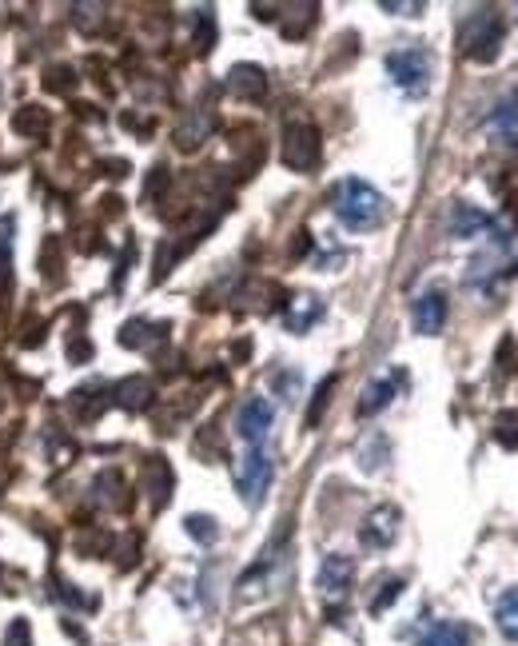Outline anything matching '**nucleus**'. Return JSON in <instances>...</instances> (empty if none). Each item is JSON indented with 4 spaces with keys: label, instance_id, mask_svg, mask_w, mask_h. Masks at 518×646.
I'll use <instances>...</instances> for the list:
<instances>
[{
    "label": "nucleus",
    "instance_id": "b1692460",
    "mask_svg": "<svg viewBox=\"0 0 518 646\" xmlns=\"http://www.w3.org/2000/svg\"><path fill=\"white\" fill-rule=\"evenodd\" d=\"M399 595H403V579H387V583H383V595L371 599V611H387L391 599H399Z\"/></svg>",
    "mask_w": 518,
    "mask_h": 646
},
{
    "label": "nucleus",
    "instance_id": "9b49d317",
    "mask_svg": "<svg viewBox=\"0 0 518 646\" xmlns=\"http://www.w3.org/2000/svg\"><path fill=\"white\" fill-rule=\"evenodd\" d=\"M471 627L467 623H451V619H443V623H431L427 631H423V639L419 646H471Z\"/></svg>",
    "mask_w": 518,
    "mask_h": 646
},
{
    "label": "nucleus",
    "instance_id": "2eb2a0df",
    "mask_svg": "<svg viewBox=\"0 0 518 646\" xmlns=\"http://www.w3.org/2000/svg\"><path fill=\"white\" fill-rule=\"evenodd\" d=\"M391 395H395V379H375V383L363 391V399H359V415L383 411V407L391 403Z\"/></svg>",
    "mask_w": 518,
    "mask_h": 646
},
{
    "label": "nucleus",
    "instance_id": "4be33fe9",
    "mask_svg": "<svg viewBox=\"0 0 518 646\" xmlns=\"http://www.w3.org/2000/svg\"><path fill=\"white\" fill-rule=\"evenodd\" d=\"M188 535L192 539H200V543H216V535H220V527H216V519H208V515H188Z\"/></svg>",
    "mask_w": 518,
    "mask_h": 646
},
{
    "label": "nucleus",
    "instance_id": "a878e982",
    "mask_svg": "<svg viewBox=\"0 0 518 646\" xmlns=\"http://www.w3.org/2000/svg\"><path fill=\"white\" fill-rule=\"evenodd\" d=\"M8 646H28V627H24V623H16V627L8 631Z\"/></svg>",
    "mask_w": 518,
    "mask_h": 646
},
{
    "label": "nucleus",
    "instance_id": "39448f33",
    "mask_svg": "<svg viewBox=\"0 0 518 646\" xmlns=\"http://www.w3.org/2000/svg\"><path fill=\"white\" fill-rule=\"evenodd\" d=\"M271 475H275V467H271V455H267L263 447H252V451L240 459V467H236V491L244 495L248 507H259V503H263V491L271 487Z\"/></svg>",
    "mask_w": 518,
    "mask_h": 646
},
{
    "label": "nucleus",
    "instance_id": "393cba45",
    "mask_svg": "<svg viewBox=\"0 0 518 646\" xmlns=\"http://www.w3.org/2000/svg\"><path fill=\"white\" fill-rule=\"evenodd\" d=\"M200 48H212V36H216V28H212V12L208 8H200Z\"/></svg>",
    "mask_w": 518,
    "mask_h": 646
},
{
    "label": "nucleus",
    "instance_id": "1a4fd4ad",
    "mask_svg": "<svg viewBox=\"0 0 518 646\" xmlns=\"http://www.w3.org/2000/svg\"><path fill=\"white\" fill-rule=\"evenodd\" d=\"M415 327L423 331V335H439L443 331V323H447V296L439 292V288H431V292H423L419 300H415Z\"/></svg>",
    "mask_w": 518,
    "mask_h": 646
},
{
    "label": "nucleus",
    "instance_id": "4468645a",
    "mask_svg": "<svg viewBox=\"0 0 518 646\" xmlns=\"http://www.w3.org/2000/svg\"><path fill=\"white\" fill-rule=\"evenodd\" d=\"M483 228H487V216L475 212L471 204H459V208L451 212V232H455L459 240H467V236H475V232H483Z\"/></svg>",
    "mask_w": 518,
    "mask_h": 646
},
{
    "label": "nucleus",
    "instance_id": "f257e3e1",
    "mask_svg": "<svg viewBox=\"0 0 518 646\" xmlns=\"http://www.w3.org/2000/svg\"><path fill=\"white\" fill-rule=\"evenodd\" d=\"M331 208L347 232H371L387 220V200L367 180H355V176L339 180V188L331 192Z\"/></svg>",
    "mask_w": 518,
    "mask_h": 646
},
{
    "label": "nucleus",
    "instance_id": "423d86ee",
    "mask_svg": "<svg viewBox=\"0 0 518 646\" xmlns=\"http://www.w3.org/2000/svg\"><path fill=\"white\" fill-rule=\"evenodd\" d=\"M271 423H275V407L267 403V399H248L244 407H240V415H236V431L252 443V447H259L263 439H267V431H271Z\"/></svg>",
    "mask_w": 518,
    "mask_h": 646
},
{
    "label": "nucleus",
    "instance_id": "f8f14e48",
    "mask_svg": "<svg viewBox=\"0 0 518 646\" xmlns=\"http://www.w3.org/2000/svg\"><path fill=\"white\" fill-rule=\"evenodd\" d=\"M12 132H20V136H28V140L44 136V132H48V112H44V108H36V104L16 108V116H12Z\"/></svg>",
    "mask_w": 518,
    "mask_h": 646
},
{
    "label": "nucleus",
    "instance_id": "0eeeda50",
    "mask_svg": "<svg viewBox=\"0 0 518 646\" xmlns=\"http://www.w3.org/2000/svg\"><path fill=\"white\" fill-rule=\"evenodd\" d=\"M395 535H399V511H395V507H379V511H371V515H367V523H363V531H359L363 547H371V551L391 547V543H395Z\"/></svg>",
    "mask_w": 518,
    "mask_h": 646
},
{
    "label": "nucleus",
    "instance_id": "dca6fc26",
    "mask_svg": "<svg viewBox=\"0 0 518 646\" xmlns=\"http://www.w3.org/2000/svg\"><path fill=\"white\" fill-rule=\"evenodd\" d=\"M148 399H152V383H144V379H124V383L116 387V403H124L128 411L148 407Z\"/></svg>",
    "mask_w": 518,
    "mask_h": 646
},
{
    "label": "nucleus",
    "instance_id": "6e6552de",
    "mask_svg": "<svg viewBox=\"0 0 518 646\" xmlns=\"http://www.w3.org/2000/svg\"><path fill=\"white\" fill-rule=\"evenodd\" d=\"M351 579H355V563L347 555H327L323 567H319V591L327 599H343L351 591Z\"/></svg>",
    "mask_w": 518,
    "mask_h": 646
},
{
    "label": "nucleus",
    "instance_id": "20e7f679",
    "mask_svg": "<svg viewBox=\"0 0 518 646\" xmlns=\"http://www.w3.org/2000/svg\"><path fill=\"white\" fill-rule=\"evenodd\" d=\"M279 156H283V164L295 168V172L315 168V164H319V132H315V124H307V120L287 124V128H283Z\"/></svg>",
    "mask_w": 518,
    "mask_h": 646
},
{
    "label": "nucleus",
    "instance_id": "5701e85b",
    "mask_svg": "<svg viewBox=\"0 0 518 646\" xmlns=\"http://www.w3.org/2000/svg\"><path fill=\"white\" fill-rule=\"evenodd\" d=\"M331 387H335V375H327V379L319 383V391H315V399H311V407H307V427H315V423H319V415H323V407H327Z\"/></svg>",
    "mask_w": 518,
    "mask_h": 646
},
{
    "label": "nucleus",
    "instance_id": "aec40b11",
    "mask_svg": "<svg viewBox=\"0 0 518 646\" xmlns=\"http://www.w3.org/2000/svg\"><path fill=\"white\" fill-rule=\"evenodd\" d=\"M44 88L64 96V92H72V88H76V72H72L68 64H56V68H48V72H44Z\"/></svg>",
    "mask_w": 518,
    "mask_h": 646
},
{
    "label": "nucleus",
    "instance_id": "f3484780",
    "mask_svg": "<svg viewBox=\"0 0 518 646\" xmlns=\"http://www.w3.org/2000/svg\"><path fill=\"white\" fill-rule=\"evenodd\" d=\"M323 316V308H319V300H311V296H299L295 300V312H287V327L291 331H307L311 323Z\"/></svg>",
    "mask_w": 518,
    "mask_h": 646
},
{
    "label": "nucleus",
    "instance_id": "7ed1b4c3",
    "mask_svg": "<svg viewBox=\"0 0 518 646\" xmlns=\"http://www.w3.org/2000/svg\"><path fill=\"white\" fill-rule=\"evenodd\" d=\"M387 72L403 92L419 96V92H427V80H431V52L427 48H399L387 56Z\"/></svg>",
    "mask_w": 518,
    "mask_h": 646
},
{
    "label": "nucleus",
    "instance_id": "ddd939ff",
    "mask_svg": "<svg viewBox=\"0 0 518 646\" xmlns=\"http://www.w3.org/2000/svg\"><path fill=\"white\" fill-rule=\"evenodd\" d=\"M168 491H172V471H168V463L156 455V459L148 463V495H152V507H164V503H168Z\"/></svg>",
    "mask_w": 518,
    "mask_h": 646
},
{
    "label": "nucleus",
    "instance_id": "f03ea898",
    "mask_svg": "<svg viewBox=\"0 0 518 646\" xmlns=\"http://www.w3.org/2000/svg\"><path fill=\"white\" fill-rule=\"evenodd\" d=\"M503 48V12L499 8H479L467 28H463V52L479 64H491Z\"/></svg>",
    "mask_w": 518,
    "mask_h": 646
},
{
    "label": "nucleus",
    "instance_id": "412c9836",
    "mask_svg": "<svg viewBox=\"0 0 518 646\" xmlns=\"http://www.w3.org/2000/svg\"><path fill=\"white\" fill-rule=\"evenodd\" d=\"M495 439H499L503 447L518 451V411H503V415L495 419Z\"/></svg>",
    "mask_w": 518,
    "mask_h": 646
},
{
    "label": "nucleus",
    "instance_id": "9d476101",
    "mask_svg": "<svg viewBox=\"0 0 518 646\" xmlns=\"http://www.w3.org/2000/svg\"><path fill=\"white\" fill-rule=\"evenodd\" d=\"M228 88L240 96V100H259L267 92V76L259 64H236L232 76H228Z\"/></svg>",
    "mask_w": 518,
    "mask_h": 646
},
{
    "label": "nucleus",
    "instance_id": "a211bd4d",
    "mask_svg": "<svg viewBox=\"0 0 518 646\" xmlns=\"http://www.w3.org/2000/svg\"><path fill=\"white\" fill-rule=\"evenodd\" d=\"M491 132H495V136H507V140H518V108L515 104H499V112L491 116Z\"/></svg>",
    "mask_w": 518,
    "mask_h": 646
},
{
    "label": "nucleus",
    "instance_id": "6ab92c4d",
    "mask_svg": "<svg viewBox=\"0 0 518 646\" xmlns=\"http://www.w3.org/2000/svg\"><path fill=\"white\" fill-rule=\"evenodd\" d=\"M499 627L507 639H518V587L507 591V599L499 603Z\"/></svg>",
    "mask_w": 518,
    "mask_h": 646
},
{
    "label": "nucleus",
    "instance_id": "bb28decb",
    "mask_svg": "<svg viewBox=\"0 0 518 646\" xmlns=\"http://www.w3.org/2000/svg\"><path fill=\"white\" fill-rule=\"evenodd\" d=\"M383 8H391V12H407V16H415V12H419V4H383Z\"/></svg>",
    "mask_w": 518,
    "mask_h": 646
}]
</instances>
